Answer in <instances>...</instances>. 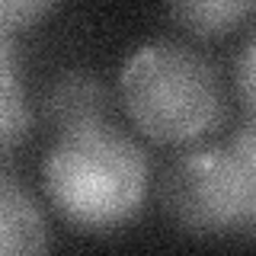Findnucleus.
<instances>
[{"label":"nucleus","mask_w":256,"mask_h":256,"mask_svg":"<svg viewBox=\"0 0 256 256\" xmlns=\"http://www.w3.org/2000/svg\"><path fill=\"white\" fill-rule=\"evenodd\" d=\"M237 84L244 93L246 106L256 112V38L246 45V52L240 54V68H237Z\"/></svg>","instance_id":"obj_10"},{"label":"nucleus","mask_w":256,"mask_h":256,"mask_svg":"<svg viewBox=\"0 0 256 256\" xmlns=\"http://www.w3.org/2000/svg\"><path fill=\"white\" fill-rule=\"evenodd\" d=\"M166 4H170L173 22H180L192 36L212 38L237 29L250 13L253 0H166Z\"/></svg>","instance_id":"obj_6"},{"label":"nucleus","mask_w":256,"mask_h":256,"mask_svg":"<svg viewBox=\"0 0 256 256\" xmlns=\"http://www.w3.org/2000/svg\"><path fill=\"white\" fill-rule=\"evenodd\" d=\"M48 246L45 221L29 196L0 176V253H42Z\"/></svg>","instance_id":"obj_5"},{"label":"nucleus","mask_w":256,"mask_h":256,"mask_svg":"<svg viewBox=\"0 0 256 256\" xmlns=\"http://www.w3.org/2000/svg\"><path fill=\"white\" fill-rule=\"evenodd\" d=\"M42 182L64 221L84 230H112L138 214L148 196V164L134 141L96 122L61 132L45 157Z\"/></svg>","instance_id":"obj_1"},{"label":"nucleus","mask_w":256,"mask_h":256,"mask_svg":"<svg viewBox=\"0 0 256 256\" xmlns=\"http://www.w3.org/2000/svg\"><path fill=\"white\" fill-rule=\"evenodd\" d=\"M54 6V0H0V32L10 36L16 29H26L38 22Z\"/></svg>","instance_id":"obj_9"},{"label":"nucleus","mask_w":256,"mask_h":256,"mask_svg":"<svg viewBox=\"0 0 256 256\" xmlns=\"http://www.w3.org/2000/svg\"><path fill=\"white\" fill-rule=\"evenodd\" d=\"M160 202L189 234H228L244 224V189L230 150H192L166 170Z\"/></svg>","instance_id":"obj_3"},{"label":"nucleus","mask_w":256,"mask_h":256,"mask_svg":"<svg viewBox=\"0 0 256 256\" xmlns=\"http://www.w3.org/2000/svg\"><path fill=\"white\" fill-rule=\"evenodd\" d=\"M45 112L61 132L96 125L106 118V86L90 74H68L52 86Z\"/></svg>","instance_id":"obj_4"},{"label":"nucleus","mask_w":256,"mask_h":256,"mask_svg":"<svg viewBox=\"0 0 256 256\" xmlns=\"http://www.w3.org/2000/svg\"><path fill=\"white\" fill-rule=\"evenodd\" d=\"M29 132V109L16 77V58L10 48V36L0 32V154L22 141Z\"/></svg>","instance_id":"obj_7"},{"label":"nucleus","mask_w":256,"mask_h":256,"mask_svg":"<svg viewBox=\"0 0 256 256\" xmlns=\"http://www.w3.org/2000/svg\"><path fill=\"white\" fill-rule=\"evenodd\" d=\"M122 102L132 122L164 144L196 141L221 118V84L212 64L173 42L144 45L122 70Z\"/></svg>","instance_id":"obj_2"},{"label":"nucleus","mask_w":256,"mask_h":256,"mask_svg":"<svg viewBox=\"0 0 256 256\" xmlns=\"http://www.w3.org/2000/svg\"><path fill=\"white\" fill-rule=\"evenodd\" d=\"M230 157H234L240 189H244V224L256 228V125H246L237 132L230 144Z\"/></svg>","instance_id":"obj_8"}]
</instances>
